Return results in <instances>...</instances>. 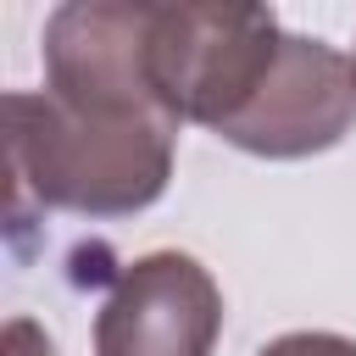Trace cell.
I'll return each instance as SVG.
<instances>
[{
  "label": "cell",
  "mask_w": 356,
  "mask_h": 356,
  "mask_svg": "<svg viewBox=\"0 0 356 356\" xmlns=\"http://www.w3.org/2000/svg\"><path fill=\"white\" fill-rule=\"evenodd\" d=\"M284 28L267 6H150V83L178 122L222 134L267 67Z\"/></svg>",
  "instance_id": "obj_2"
},
{
  "label": "cell",
  "mask_w": 356,
  "mask_h": 356,
  "mask_svg": "<svg viewBox=\"0 0 356 356\" xmlns=\"http://www.w3.org/2000/svg\"><path fill=\"white\" fill-rule=\"evenodd\" d=\"M350 67H356V56H350Z\"/></svg>",
  "instance_id": "obj_8"
},
{
  "label": "cell",
  "mask_w": 356,
  "mask_h": 356,
  "mask_svg": "<svg viewBox=\"0 0 356 356\" xmlns=\"http://www.w3.org/2000/svg\"><path fill=\"white\" fill-rule=\"evenodd\" d=\"M217 334L222 289L184 250L128 261L95 312V356H211Z\"/></svg>",
  "instance_id": "obj_4"
},
{
  "label": "cell",
  "mask_w": 356,
  "mask_h": 356,
  "mask_svg": "<svg viewBox=\"0 0 356 356\" xmlns=\"http://www.w3.org/2000/svg\"><path fill=\"white\" fill-rule=\"evenodd\" d=\"M0 356H56V345L33 317H11L0 334Z\"/></svg>",
  "instance_id": "obj_7"
},
{
  "label": "cell",
  "mask_w": 356,
  "mask_h": 356,
  "mask_svg": "<svg viewBox=\"0 0 356 356\" xmlns=\"http://www.w3.org/2000/svg\"><path fill=\"white\" fill-rule=\"evenodd\" d=\"M350 122H356L350 56H339L323 39L284 33L278 61L267 67L261 89L217 139H228L250 156H267V161H295V156H317V150L339 145L350 134Z\"/></svg>",
  "instance_id": "obj_3"
},
{
  "label": "cell",
  "mask_w": 356,
  "mask_h": 356,
  "mask_svg": "<svg viewBox=\"0 0 356 356\" xmlns=\"http://www.w3.org/2000/svg\"><path fill=\"white\" fill-rule=\"evenodd\" d=\"M44 89L72 100V106L172 117L150 83V6L72 0V6L50 11V22H44Z\"/></svg>",
  "instance_id": "obj_5"
},
{
  "label": "cell",
  "mask_w": 356,
  "mask_h": 356,
  "mask_svg": "<svg viewBox=\"0 0 356 356\" xmlns=\"http://www.w3.org/2000/svg\"><path fill=\"white\" fill-rule=\"evenodd\" d=\"M178 128L184 122L161 111H106V106H72L50 89H11L6 95L11 222H22V206L78 217L145 211L172 178Z\"/></svg>",
  "instance_id": "obj_1"
},
{
  "label": "cell",
  "mask_w": 356,
  "mask_h": 356,
  "mask_svg": "<svg viewBox=\"0 0 356 356\" xmlns=\"http://www.w3.org/2000/svg\"><path fill=\"white\" fill-rule=\"evenodd\" d=\"M256 356H356V339L328 334V328H295V334H278L273 345H261Z\"/></svg>",
  "instance_id": "obj_6"
}]
</instances>
